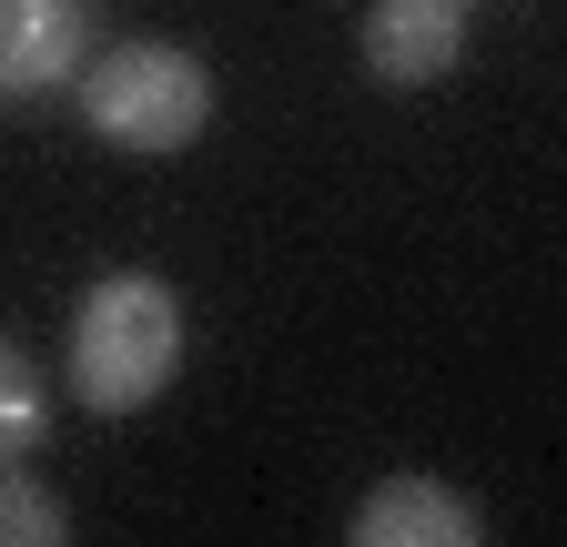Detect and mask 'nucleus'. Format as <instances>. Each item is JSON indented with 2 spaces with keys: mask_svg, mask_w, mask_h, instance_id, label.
<instances>
[{
  "mask_svg": "<svg viewBox=\"0 0 567 547\" xmlns=\"http://www.w3.org/2000/svg\"><path fill=\"white\" fill-rule=\"evenodd\" d=\"M92 51V0H0V112L71 92Z\"/></svg>",
  "mask_w": 567,
  "mask_h": 547,
  "instance_id": "3",
  "label": "nucleus"
},
{
  "mask_svg": "<svg viewBox=\"0 0 567 547\" xmlns=\"http://www.w3.org/2000/svg\"><path fill=\"white\" fill-rule=\"evenodd\" d=\"M41 436H51V385L31 375V355L11 334H0V466H21Z\"/></svg>",
  "mask_w": 567,
  "mask_h": 547,
  "instance_id": "6",
  "label": "nucleus"
},
{
  "mask_svg": "<svg viewBox=\"0 0 567 547\" xmlns=\"http://www.w3.org/2000/svg\"><path fill=\"white\" fill-rule=\"evenodd\" d=\"M344 537L354 547H486V517L446 487V476H385V487L354 497Z\"/></svg>",
  "mask_w": 567,
  "mask_h": 547,
  "instance_id": "5",
  "label": "nucleus"
},
{
  "mask_svg": "<svg viewBox=\"0 0 567 547\" xmlns=\"http://www.w3.org/2000/svg\"><path fill=\"white\" fill-rule=\"evenodd\" d=\"M71 537V507L41 487V476L0 466V547H61Z\"/></svg>",
  "mask_w": 567,
  "mask_h": 547,
  "instance_id": "7",
  "label": "nucleus"
},
{
  "mask_svg": "<svg viewBox=\"0 0 567 547\" xmlns=\"http://www.w3.org/2000/svg\"><path fill=\"white\" fill-rule=\"evenodd\" d=\"M71 82H82V122L102 132L112 153H142V163L193 153L203 122H213V72L193 51H173V41H112Z\"/></svg>",
  "mask_w": 567,
  "mask_h": 547,
  "instance_id": "2",
  "label": "nucleus"
},
{
  "mask_svg": "<svg viewBox=\"0 0 567 547\" xmlns=\"http://www.w3.org/2000/svg\"><path fill=\"white\" fill-rule=\"evenodd\" d=\"M354 51H365V72L385 92H425V82H446L456 51H466V0H365Z\"/></svg>",
  "mask_w": 567,
  "mask_h": 547,
  "instance_id": "4",
  "label": "nucleus"
},
{
  "mask_svg": "<svg viewBox=\"0 0 567 547\" xmlns=\"http://www.w3.org/2000/svg\"><path fill=\"white\" fill-rule=\"evenodd\" d=\"M71 395L82 416H142L183 375V295L163 274H102L71 305Z\"/></svg>",
  "mask_w": 567,
  "mask_h": 547,
  "instance_id": "1",
  "label": "nucleus"
}]
</instances>
